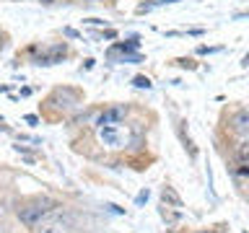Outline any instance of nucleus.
<instances>
[{
    "label": "nucleus",
    "mask_w": 249,
    "mask_h": 233,
    "mask_svg": "<svg viewBox=\"0 0 249 233\" xmlns=\"http://www.w3.org/2000/svg\"><path fill=\"white\" fill-rule=\"evenodd\" d=\"M54 207H57V205H54L50 197H36V200H31L29 205H23L18 210V217H21L23 225H31V228H34V225L42 220L44 215H50Z\"/></svg>",
    "instance_id": "obj_1"
},
{
    "label": "nucleus",
    "mask_w": 249,
    "mask_h": 233,
    "mask_svg": "<svg viewBox=\"0 0 249 233\" xmlns=\"http://www.w3.org/2000/svg\"><path fill=\"white\" fill-rule=\"evenodd\" d=\"M132 132L127 130L124 122H109V124H99V140L109 148H124L130 143Z\"/></svg>",
    "instance_id": "obj_2"
},
{
    "label": "nucleus",
    "mask_w": 249,
    "mask_h": 233,
    "mask_svg": "<svg viewBox=\"0 0 249 233\" xmlns=\"http://www.w3.org/2000/svg\"><path fill=\"white\" fill-rule=\"evenodd\" d=\"M70 228H73V217L65 215V213H52L44 215L42 220H39L34 225V233H70Z\"/></svg>",
    "instance_id": "obj_3"
},
{
    "label": "nucleus",
    "mask_w": 249,
    "mask_h": 233,
    "mask_svg": "<svg viewBox=\"0 0 249 233\" xmlns=\"http://www.w3.org/2000/svg\"><path fill=\"white\" fill-rule=\"evenodd\" d=\"M233 130L236 132H249V109H244V112H239L236 116H233Z\"/></svg>",
    "instance_id": "obj_4"
},
{
    "label": "nucleus",
    "mask_w": 249,
    "mask_h": 233,
    "mask_svg": "<svg viewBox=\"0 0 249 233\" xmlns=\"http://www.w3.org/2000/svg\"><path fill=\"white\" fill-rule=\"evenodd\" d=\"M109 122H122V109H109L107 114H101L99 124H109Z\"/></svg>",
    "instance_id": "obj_5"
},
{
    "label": "nucleus",
    "mask_w": 249,
    "mask_h": 233,
    "mask_svg": "<svg viewBox=\"0 0 249 233\" xmlns=\"http://www.w3.org/2000/svg\"><path fill=\"white\" fill-rule=\"evenodd\" d=\"M239 161H241V166H249V140L239 145Z\"/></svg>",
    "instance_id": "obj_6"
},
{
    "label": "nucleus",
    "mask_w": 249,
    "mask_h": 233,
    "mask_svg": "<svg viewBox=\"0 0 249 233\" xmlns=\"http://www.w3.org/2000/svg\"><path fill=\"white\" fill-rule=\"evenodd\" d=\"M132 83H135L138 88H151V81H148V78H143V75H138V78H135V81H132Z\"/></svg>",
    "instance_id": "obj_7"
},
{
    "label": "nucleus",
    "mask_w": 249,
    "mask_h": 233,
    "mask_svg": "<svg viewBox=\"0 0 249 233\" xmlns=\"http://www.w3.org/2000/svg\"><path fill=\"white\" fill-rule=\"evenodd\" d=\"M0 233H18V231H16L13 225H5V223H3V225H0Z\"/></svg>",
    "instance_id": "obj_8"
},
{
    "label": "nucleus",
    "mask_w": 249,
    "mask_h": 233,
    "mask_svg": "<svg viewBox=\"0 0 249 233\" xmlns=\"http://www.w3.org/2000/svg\"><path fill=\"white\" fill-rule=\"evenodd\" d=\"M247 16H249V11L247 13H236V18H247Z\"/></svg>",
    "instance_id": "obj_9"
}]
</instances>
